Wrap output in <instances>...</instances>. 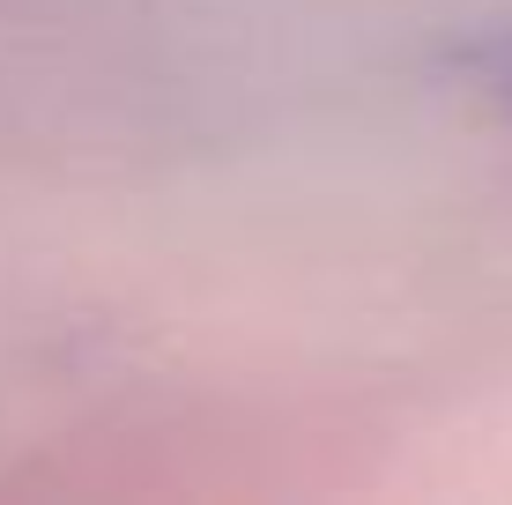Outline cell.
Segmentation results:
<instances>
[{
	"instance_id": "6da1fadb",
	"label": "cell",
	"mask_w": 512,
	"mask_h": 505,
	"mask_svg": "<svg viewBox=\"0 0 512 505\" xmlns=\"http://www.w3.org/2000/svg\"><path fill=\"white\" fill-rule=\"evenodd\" d=\"M468 75L483 82V97L498 104V112H512V30H498V38H483L468 52Z\"/></svg>"
}]
</instances>
